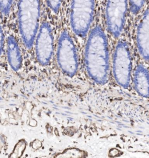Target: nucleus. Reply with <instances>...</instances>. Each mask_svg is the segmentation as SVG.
<instances>
[{"instance_id":"f257e3e1","label":"nucleus","mask_w":149,"mask_h":158,"mask_svg":"<svg viewBox=\"0 0 149 158\" xmlns=\"http://www.w3.org/2000/svg\"><path fill=\"white\" fill-rule=\"evenodd\" d=\"M85 64L88 75L97 84H106L109 77V51L106 35L100 26L90 32L86 44Z\"/></svg>"},{"instance_id":"f03ea898","label":"nucleus","mask_w":149,"mask_h":158,"mask_svg":"<svg viewBox=\"0 0 149 158\" xmlns=\"http://www.w3.org/2000/svg\"><path fill=\"white\" fill-rule=\"evenodd\" d=\"M18 16L23 43L27 48H30L38 31L40 0H19Z\"/></svg>"},{"instance_id":"7ed1b4c3","label":"nucleus","mask_w":149,"mask_h":158,"mask_svg":"<svg viewBox=\"0 0 149 158\" xmlns=\"http://www.w3.org/2000/svg\"><path fill=\"white\" fill-rule=\"evenodd\" d=\"M95 0H72L70 23L74 34L85 36L93 21Z\"/></svg>"},{"instance_id":"20e7f679","label":"nucleus","mask_w":149,"mask_h":158,"mask_svg":"<svg viewBox=\"0 0 149 158\" xmlns=\"http://www.w3.org/2000/svg\"><path fill=\"white\" fill-rule=\"evenodd\" d=\"M59 67L64 74L70 77L76 74L78 69V57L74 42L66 31L61 33L57 52Z\"/></svg>"},{"instance_id":"39448f33","label":"nucleus","mask_w":149,"mask_h":158,"mask_svg":"<svg viewBox=\"0 0 149 158\" xmlns=\"http://www.w3.org/2000/svg\"><path fill=\"white\" fill-rule=\"evenodd\" d=\"M132 70V57L128 44L125 42L118 43L113 54L112 71L115 81L123 88L130 84Z\"/></svg>"},{"instance_id":"423d86ee","label":"nucleus","mask_w":149,"mask_h":158,"mask_svg":"<svg viewBox=\"0 0 149 158\" xmlns=\"http://www.w3.org/2000/svg\"><path fill=\"white\" fill-rule=\"evenodd\" d=\"M128 0H107L106 20L108 32L115 38L119 37L125 23Z\"/></svg>"},{"instance_id":"0eeeda50","label":"nucleus","mask_w":149,"mask_h":158,"mask_svg":"<svg viewBox=\"0 0 149 158\" xmlns=\"http://www.w3.org/2000/svg\"><path fill=\"white\" fill-rule=\"evenodd\" d=\"M54 50V39L50 25L44 22L41 25L36 38L35 51L37 61L42 65L50 62Z\"/></svg>"},{"instance_id":"6e6552de","label":"nucleus","mask_w":149,"mask_h":158,"mask_svg":"<svg viewBox=\"0 0 149 158\" xmlns=\"http://www.w3.org/2000/svg\"><path fill=\"white\" fill-rule=\"evenodd\" d=\"M136 40L140 56L149 63V8L145 11L139 23Z\"/></svg>"},{"instance_id":"1a4fd4ad","label":"nucleus","mask_w":149,"mask_h":158,"mask_svg":"<svg viewBox=\"0 0 149 158\" xmlns=\"http://www.w3.org/2000/svg\"><path fill=\"white\" fill-rule=\"evenodd\" d=\"M135 89L139 95L144 98H149V71L140 64L136 67L133 78Z\"/></svg>"},{"instance_id":"9d476101","label":"nucleus","mask_w":149,"mask_h":158,"mask_svg":"<svg viewBox=\"0 0 149 158\" xmlns=\"http://www.w3.org/2000/svg\"><path fill=\"white\" fill-rule=\"evenodd\" d=\"M6 54L8 61L11 69L15 71L19 70L22 65L21 53L18 43L13 36H10L8 38Z\"/></svg>"},{"instance_id":"9b49d317","label":"nucleus","mask_w":149,"mask_h":158,"mask_svg":"<svg viewBox=\"0 0 149 158\" xmlns=\"http://www.w3.org/2000/svg\"><path fill=\"white\" fill-rule=\"evenodd\" d=\"M14 0H0V12L4 15H8L11 11Z\"/></svg>"},{"instance_id":"f8f14e48","label":"nucleus","mask_w":149,"mask_h":158,"mask_svg":"<svg viewBox=\"0 0 149 158\" xmlns=\"http://www.w3.org/2000/svg\"><path fill=\"white\" fill-rule=\"evenodd\" d=\"M146 0H129L131 10L133 14H137L143 8Z\"/></svg>"},{"instance_id":"ddd939ff","label":"nucleus","mask_w":149,"mask_h":158,"mask_svg":"<svg viewBox=\"0 0 149 158\" xmlns=\"http://www.w3.org/2000/svg\"><path fill=\"white\" fill-rule=\"evenodd\" d=\"M82 152L78 149H71L65 150L64 152L60 154L58 156L59 158H72V157H81Z\"/></svg>"},{"instance_id":"4468645a","label":"nucleus","mask_w":149,"mask_h":158,"mask_svg":"<svg viewBox=\"0 0 149 158\" xmlns=\"http://www.w3.org/2000/svg\"><path fill=\"white\" fill-rule=\"evenodd\" d=\"M47 5L54 13L58 12L62 4V0H46Z\"/></svg>"},{"instance_id":"2eb2a0df","label":"nucleus","mask_w":149,"mask_h":158,"mask_svg":"<svg viewBox=\"0 0 149 158\" xmlns=\"http://www.w3.org/2000/svg\"><path fill=\"white\" fill-rule=\"evenodd\" d=\"M3 46H4V33L0 23V57L1 56V54L3 50Z\"/></svg>"}]
</instances>
